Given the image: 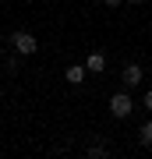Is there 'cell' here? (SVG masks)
I'll use <instances>...</instances> for the list:
<instances>
[{"instance_id":"6","label":"cell","mask_w":152,"mask_h":159,"mask_svg":"<svg viewBox=\"0 0 152 159\" xmlns=\"http://www.w3.org/2000/svg\"><path fill=\"white\" fill-rule=\"evenodd\" d=\"M85 156H89V159H106V156H110V148L103 145V142H92L89 148H85Z\"/></svg>"},{"instance_id":"8","label":"cell","mask_w":152,"mask_h":159,"mask_svg":"<svg viewBox=\"0 0 152 159\" xmlns=\"http://www.w3.org/2000/svg\"><path fill=\"white\" fill-rule=\"evenodd\" d=\"M145 110H152V89L145 92Z\"/></svg>"},{"instance_id":"2","label":"cell","mask_w":152,"mask_h":159,"mask_svg":"<svg viewBox=\"0 0 152 159\" xmlns=\"http://www.w3.org/2000/svg\"><path fill=\"white\" fill-rule=\"evenodd\" d=\"M110 113L117 117V120L131 117V113H135V99H131L127 92H113V96H110Z\"/></svg>"},{"instance_id":"1","label":"cell","mask_w":152,"mask_h":159,"mask_svg":"<svg viewBox=\"0 0 152 159\" xmlns=\"http://www.w3.org/2000/svg\"><path fill=\"white\" fill-rule=\"evenodd\" d=\"M11 46H14L18 57H32V53L39 50V43H35V35L28 32V29H14L11 32Z\"/></svg>"},{"instance_id":"10","label":"cell","mask_w":152,"mask_h":159,"mask_svg":"<svg viewBox=\"0 0 152 159\" xmlns=\"http://www.w3.org/2000/svg\"><path fill=\"white\" fill-rule=\"evenodd\" d=\"M127 4H141V0H127Z\"/></svg>"},{"instance_id":"7","label":"cell","mask_w":152,"mask_h":159,"mask_svg":"<svg viewBox=\"0 0 152 159\" xmlns=\"http://www.w3.org/2000/svg\"><path fill=\"white\" fill-rule=\"evenodd\" d=\"M138 142L145 145V148H152V120H149V124H141V131H138Z\"/></svg>"},{"instance_id":"4","label":"cell","mask_w":152,"mask_h":159,"mask_svg":"<svg viewBox=\"0 0 152 159\" xmlns=\"http://www.w3.org/2000/svg\"><path fill=\"white\" fill-rule=\"evenodd\" d=\"M85 74H89V67H85V64H71V67L64 71V81H67V85H81Z\"/></svg>"},{"instance_id":"3","label":"cell","mask_w":152,"mask_h":159,"mask_svg":"<svg viewBox=\"0 0 152 159\" xmlns=\"http://www.w3.org/2000/svg\"><path fill=\"white\" fill-rule=\"evenodd\" d=\"M120 81H124L127 89H138L141 85V64H127L124 74H120Z\"/></svg>"},{"instance_id":"9","label":"cell","mask_w":152,"mask_h":159,"mask_svg":"<svg viewBox=\"0 0 152 159\" xmlns=\"http://www.w3.org/2000/svg\"><path fill=\"white\" fill-rule=\"evenodd\" d=\"M103 4H106V7H120L124 0H103Z\"/></svg>"},{"instance_id":"5","label":"cell","mask_w":152,"mask_h":159,"mask_svg":"<svg viewBox=\"0 0 152 159\" xmlns=\"http://www.w3.org/2000/svg\"><path fill=\"white\" fill-rule=\"evenodd\" d=\"M85 67H89V74H99V71H106V53H89L85 57Z\"/></svg>"}]
</instances>
